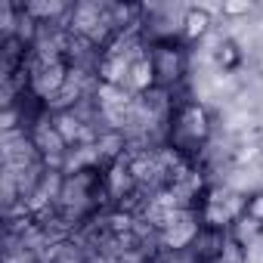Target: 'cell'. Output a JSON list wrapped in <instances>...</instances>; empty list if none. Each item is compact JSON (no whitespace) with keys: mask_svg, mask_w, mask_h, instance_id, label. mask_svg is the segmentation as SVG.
<instances>
[{"mask_svg":"<svg viewBox=\"0 0 263 263\" xmlns=\"http://www.w3.org/2000/svg\"><path fill=\"white\" fill-rule=\"evenodd\" d=\"M177 130L195 146L208 143L211 137V118H208V108L198 105V102H186L177 115Z\"/></svg>","mask_w":263,"mask_h":263,"instance_id":"1","label":"cell"},{"mask_svg":"<svg viewBox=\"0 0 263 263\" xmlns=\"http://www.w3.org/2000/svg\"><path fill=\"white\" fill-rule=\"evenodd\" d=\"M152 62H155V74H158V84L167 87L174 81H180L183 74V50L174 47V44H158L155 50H149Z\"/></svg>","mask_w":263,"mask_h":263,"instance_id":"2","label":"cell"},{"mask_svg":"<svg viewBox=\"0 0 263 263\" xmlns=\"http://www.w3.org/2000/svg\"><path fill=\"white\" fill-rule=\"evenodd\" d=\"M65 84H68V62H65V59H56V56H53L50 62H44V65L37 68V74H34V87H37V93H41L44 99L59 96Z\"/></svg>","mask_w":263,"mask_h":263,"instance_id":"3","label":"cell"},{"mask_svg":"<svg viewBox=\"0 0 263 263\" xmlns=\"http://www.w3.org/2000/svg\"><path fill=\"white\" fill-rule=\"evenodd\" d=\"M127 87L134 93H149L152 87H158V74H155V62L149 53L130 59V74H127Z\"/></svg>","mask_w":263,"mask_h":263,"instance_id":"4","label":"cell"},{"mask_svg":"<svg viewBox=\"0 0 263 263\" xmlns=\"http://www.w3.org/2000/svg\"><path fill=\"white\" fill-rule=\"evenodd\" d=\"M214 28V13L208 7H189L183 13V37L186 41H201Z\"/></svg>","mask_w":263,"mask_h":263,"instance_id":"5","label":"cell"},{"mask_svg":"<svg viewBox=\"0 0 263 263\" xmlns=\"http://www.w3.org/2000/svg\"><path fill=\"white\" fill-rule=\"evenodd\" d=\"M31 146H34V149H41L44 155H62V152L68 149V143L59 137V130L53 127V121H50V124H41V127L34 130Z\"/></svg>","mask_w":263,"mask_h":263,"instance_id":"6","label":"cell"},{"mask_svg":"<svg viewBox=\"0 0 263 263\" xmlns=\"http://www.w3.org/2000/svg\"><path fill=\"white\" fill-rule=\"evenodd\" d=\"M22 13L31 19V22H37V25H44L47 19H56V16H62V13H68V4H62V0H50V4H25L22 7Z\"/></svg>","mask_w":263,"mask_h":263,"instance_id":"7","label":"cell"},{"mask_svg":"<svg viewBox=\"0 0 263 263\" xmlns=\"http://www.w3.org/2000/svg\"><path fill=\"white\" fill-rule=\"evenodd\" d=\"M53 127L59 130V137L71 146V143H78V137H81V121H78V115L71 111V108H59L56 115H53Z\"/></svg>","mask_w":263,"mask_h":263,"instance_id":"8","label":"cell"},{"mask_svg":"<svg viewBox=\"0 0 263 263\" xmlns=\"http://www.w3.org/2000/svg\"><path fill=\"white\" fill-rule=\"evenodd\" d=\"M217 65H220L223 71H235V68L241 65V50H238V44H235L232 37L220 41V47H217Z\"/></svg>","mask_w":263,"mask_h":263,"instance_id":"9","label":"cell"},{"mask_svg":"<svg viewBox=\"0 0 263 263\" xmlns=\"http://www.w3.org/2000/svg\"><path fill=\"white\" fill-rule=\"evenodd\" d=\"M241 217H245V220H251L254 226H260V229H263V192H254V195L245 201Z\"/></svg>","mask_w":263,"mask_h":263,"instance_id":"10","label":"cell"},{"mask_svg":"<svg viewBox=\"0 0 263 263\" xmlns=\"http://www.w3.org/2000/svg\"><path fill=\"white\" fill-rule=\"evenodd\" d=\"M251 10H254L251 0H241V4H223V7H220L223 16H248Z\"/></svg>","mask_w":263,"mask_h":263,"instance_id":"11","label":"cell"},{"mask_svg":"<svg viewBox=\"0 0 263 263\" xmlns=\"http://www.w3.org/2000/svg\"><path fill=\"white\" fill-rule=\"evenodd\" d=\"M260 68H263V59H260Z\"/></svg>","mask_w":263,"mask_h":263,"instance_id":"12","label":"cell"}]
</instances>
